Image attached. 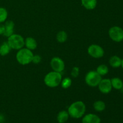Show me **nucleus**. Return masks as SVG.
<instances>
[{
  "instance_id": "7",
  "label": "nucleus",
  "mask_w": 123,
  "mask_h": 123,
  "mask_svg": "<svg viewBox=\"0 0 123 123\" xmlns=\"http://www.w3.org/2000/svg\"><path fill=\"white\" fill-rule=\"evenodd\" d=\"M88 54L94 58H101L105 54L104 49L102 46L98 44H91L88 48Z\"/></svg>"
},
{
  "instance_id": "28",
  "label": "nucleus",
  "mask_w": 123,
  "mask_h": 123,
  "mask_svg": "<svg viewBox=\"0 0 123 123\" xmlns=\"http://www.w3.org/2000/svg\"></svg>"
},
{
  "instance_id": "2",
  "label": "nucleus",
  "mask_w": 123,
  "mask_h": 123,
  "mask_svg": "<svg viewBox=\"0 0 123 123\" xmlns=\"http://www.w3.org/2000/svg\"><path fill=\"white\" fill-rule=\"evenodd\" d=\"M62 80V76L61 73L50 72L46 74L44 78V82L47 86L50 88H55L61 84Z\"/></svg>"
},
{
  "instance_id": "27",
  "label": "nucleus",
  "mask_w": 123,
  "mask_h": 123,
  "mask_svg": "<svg viewBox=\"0 0 123 123\" xmlns=\"http://www.w3.org/2000/svg\"><path fill=\"white\" fill-rule=\"evenodd\" d=\"M121 67H122L123 69V59H122V62H121Z\"/></svg>"
},
{
  "instance_id": "18",
  "label": "nucleus",
  "mask_w": 123,
  "mask_h": 123,
  "mask_svg": "<svg viewBox=\"0 0 123 123\" xmlns=\"http://www.w3.org/2000/svg\"><path fill=\"white\" fill-rule=\"evenodd\" d=\"M93 108L97 112H102L105 110L106 104L103 101L97 100L93 103Z\"/></svg>"
},
{
  "instance_id": "20",
  "label": "nucleus",
  "mask_w": 123,
  "mask_h": 123,
  "mask_svg": "<svg viewBox=\"0 0 123 123\" xmlns=\"http://www.w3.org/2000/svg\"><path fill=\"white\" fill-rule=\"evenodd\" d=\"M96 72L102 76H105L108 74L109 72V68L106 65L101 64L97 67Z\"/></svg>"
},
{
  "instance_id": "22",
  "label": "nucleus",
  "mask_w": 123,
  "mask_h": 123,
  "mask_svg": "<svg viewBox=\"0 0 123 123\" xmlns=\"http://www.w3.org/2000/svg\"><path fill=\"white\" fill-rule=\"evenodd\" d=\"M72 82L70 78H66L64 79H62L61 82V87L64 89H67L72 85Z\"/></svg>"
},
{
  "instance_id": "8",
  "label": "nucleus",
  "mask_w": 123,
  "mask_h": 123,
  "mask_svg": "<svg viewBox=\"0 0 123 123\" xmlns=\"http://www.w3.org/2000/svg\"><path fill=\"white\" fill-rule=\"evenodd\" d=\"M50 65L53 70L58 73H61L65 69L64 62L62 59L58 56H55L52 58Z\"/></svg>"
},
{
  "instance_id": "23",
  "label": "nucleus",
  "mask_w": 123,
  "mask_h": 123,
  "mask_svg": "<svg viewBox=\"0 0 123 123\" xmlns=\"http://www.w3.org/2000/svg\"><path fill=\"white\" fill-rule=\"evenodd\" d=\"M79 74V68L78 67H74L71 71V76L73 78H77Z\"/></svg>"
},
{
  "instance_id": "17",
  "label": "nucleus",
  "mask_w": 123,
  "mask_h": 123,
  "mask_svg": "<svg viewBox=\"0 0 123 123\" xmlns=\"http://www.w3.org/2000/svg\"><path fill=\"white\" fill-rule=\"evenodd\" d=\"M112 86L116 90H121L123 88V82L120 78H114L111 79Z\"/></svg>"
},
{
  "instance_id": "1",
  "label": "nucleus",
  "mask_w": 123,
  "mask_h": 123,
  "mask_svg": "<svg viewBox=\"0 0 123 123\" xmlns=\"http://www.w3.org/2000/svg\"><path fill=\"white\" fill-rule=\"evenodd\" d=\"M67 112L70 117L73 118H80L85 115L86 112V106L82 101H76L70 105Z\"/></svg>"
},
{
  "instance_id": "10",
  "label": "nucleus",
  "mask_w": 123,
  "mask_h": 123,
  "mask_svg": "<svg viewBox=\"0 0 123 123\" xmlns=\"http://www.w3.org/2000/svg\"><path fill=\"white\" fill-rule=\"evenodd\" d=\"M101 119L98 115L94 114H88L84 115L82 123H100Z\"/></svg>"
},
{
  "instance_id": "9",
  "label": "nucleus",
  "mask_w": 123,
  "mask_h": 123,
  "mask_svg": "<svg viewBox=\"0 0 123 123\" xmlns=\"http://www.w3.org/2000/svg\"><path fill=\"white\" fill-rule=\"evenodd\" d=\"M99 91L103 94H108L112 91L111 81L109 79H102L98 85Z\"/></svg>"
},
{
  "instance_id": "6",
  "label": "nucleus",
  "mask_w": 123,
  "mask_h": 123,
  "mask_svg": "<svg viewBox=\"0 0 123 123\" xmlns=\"http://www.w3.org/2000/svg\"><path fill=\"white\" fill-rule=\"evenodd\" d=\"M109 36L112 40L121 42L123 40V29L118 26H114L109 30Z\"/></svg>"
},
{
  "instance_id": "4",
  "label": "nucleus",
  "mask_w": 123,
  "mask_h": 123,
  "mask_svg": "<svg viewBox=\"0 0 123 123\" xmlns=\"http://www.w3.org/2000/svg\"><path fill=\"white\" fill-rule=\"evenodd\" d=\"M7 43L12 49L19 50L25 46V40L20 35L13 34L8 37Z\"/></svg>"
},
{
  "instance_id": "26",
  "label": "nucleus",
  "mask_w": 123,
  "mask_h": 123,
  "mask_svg": "<svg viewBox=\"0 0 123 123\" xmlns=\"http://www.w3.org/2000/svg\"><path fill=\"white\" fill-rule=\"evenodd\" d=\"M3 119H4V117L2 115H0V123H2V121H3Z\"/></svg>"
},
{
  "instance_id": "24",
  "label": "nucleus",
  "mask_w": 123,
  "mask_h": 123,
  "mask_svg": "<svg viewBox=\"0 0 123 123\" xmlns=\"http://www.w3.org/2000/svg\"><path fill=\"white\" fill-rule=\"evenodd\" d=\"M42 61V57L39 55H34L32 62L34 64H39Z\"/></svg>"
},
{
  "instance_id": "16",
  "label": "nucleus",
  "mask_w": 123,
  "mask_h": 123,
  "mask_svg": "<svg viewBox=\"0 0 123 123\" xmlns=\"http://www.w3.org/2000/svg\"><path fill=\"white\" fill-rule=\"evenodd\" d=\"M11 48L10 47L9 44H8L7 42H3L0 45V55L4 56L8 55L11 50Z\"/></svg>"
},
{
  "instance_id": "5",
  "label": "nucleus",
  "mask_w": 123,
  "mask_h": 123,
  "mask_svg": "<svg viewBox=\"0 0 123 123\" xmlns=\"http://www.w3.org/2000/svg\"><path fill=\"white\" fill-rule=\"evenodd\" d=\"M102 79V76L100 75L96 70L89 71L85 77V81L88 86L96 87Z\"/></svg>"
},
{
  "instance_id": "11",
  "label": "nucleus",
  "mask_w": 123,
  "mask_h": 123,
  "mask_svg": "<svg viewBox=\"0 0 123 123\" xmlns=\"http://www.w3.org/2000/svg\"><path fill=\"white\" fill-rule=\"evenodd\" d=\"M5 31L4 36L8 37L14 34V24L12 20H7L4 24Z\"/></svg>"
},
{
  "instance_id": "12",
  "label": "nucleus",
  "mask_w": 123,
  "mask_h": 123,
  "mask_svg": "<svg viewBox=\"0 0 123 123\" xmlns=\"http://www.w3.org/2000/svg\"><path fill=\"white\" fill-rule=\"evenodd\" d=\"M25 46L26 48L30 50H35L37 48V42L33 37H28L25 38Z\"/></svg>"
},
{
  "instance_id": "21",
  "label": "nucleus",
  "mask_w": 123,
  "mask_h": 123,
  "mask_svg": "<svg viewBox=\"0 0 123 123\" xmlns=\"http://www.w3.org/2000/svg\"><path fill=\"white\" fill-rule=\"evenodd\" d=\"M8 17V12L4 7H0V23H3Z\"/></svg>"
},
{
  "instance_id": "25",
  "label": "nucleus",
  "mask_w": 123,
  "mask_h": 123,
  "mask_svg": "<svg viewBox=\"0 0 123 123\" xmlns=\"http://www.w3.org/2000/svg\"><path fill=\"white\" fill-rule=\"evenodd\" d=\"M5 31V26L4 24L0 23V35H3Z\"/></svg>"
},
{
  "instance_id": "3",
  "label": "nucleus",
  "mask_w": 123,
  "mask_h": 123,
  "mask_svg": "<svg viewBox=\"0 0 123 123\" xmlns=\"http://www.w3.org/2000/svg\"><path fill=\"white\" fill-rule=\"evenodd\" d=\"M34 54L32 52L27 48H22L18 50L16 55L17 61L21 65H27L32 62Z\"/></svg>"
},
{
  "instance_id": "14",
  "label": "nucleus",
  "mask_w": 123,
  "mask_h": 123,
  "mask_svg": "<svg viewBox=\"0 0 123 123\" xmlns=\"http://www.w3.org/2000/svg\"><path fill=\"white\" fill-rule=\"evenodd\" d=\"M122 59L117 55L112 56L109 58V63L110 66L113 68H119L121 66Z\"/></svg>"
},
{
  "instance_id": "19",
  "label": "nucleus",
  "mask_w": 123,
  "mask_h": 123,
  "mask_svg": "<svg viewBox=\"0 0 123 123\" xmlns=\"http://www.w3.org/2000/svg\"><path fill=\"white\" fill-rule=\"evenodd\" d=\"M67 32L65 31H60L56 34V40L60 43H63L64 42H66V40H67Z\"/></svg>"
},
{
  "instance_id": "15",
  "label": "nucleus",
  "mask_w": 123,
  "mask_h": 123,
  "mask_svg": "<svg viewBox=\"0 0 123 123\" xmlns=\"http://www.w3.org/2000/svg\"><path fill=\"white\" fill-rule=\"evenodd\" d=\"M70 115L68 112L66 111H61L58 114L56 117V120L58 123H65L67 122L68 120Z\"/></svg>"
},
{
  "instance_id": "13",
  "label": "nucleus",
  "mask_w": 123,
  "mask_h": 123,
  "mask_svg": "<svg viewBox=\"0 0 123 123\" xmlns=\"http://www.w3.org/2000/svg\"><path fill=\"white\" fill-rule=\"evenodd\" d=\"M81 4L85 9L91 10L96 7L97 0H81Z\"/></svg>"
}]
</instances>
